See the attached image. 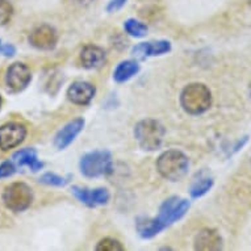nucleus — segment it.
Segmentation results:
<instances>
[{
    "instance_id": "obj_1",
    "label": "nucleus",
    "mask_w": 251,
    "mask_h": 251,
    "mask_svg": "<svg viewBox=\"0 0 251 251\" xmlns=\"http://www.w3.org/2000/svg\"><path fill=\"white\" fill-rule=\"evenodd\" d=\"M180 105L190 115H201L212 105L209 88L202 83H192L187 86L180 94Z\"/></svg>"
},
{
    "instance_id": "obj_2",
    "label": "nucleus",
    "mask_w": 251,
    "mask_h": 251,
    "mask_svg": "<svg viewBox=\"0 0 251 251\" xmlns=\"http://www.w3.org/2000/svg\"><path fill=\"white\" fill-rule=\"evenodd\" d=\"M190 169L188 156L179 150H167L159 155L156 170L162 176L170 181H179L187 175Z\"/></svg>"
},
{
    "instance_id": "obj_3",
    "label": "nucleus",
    "mask_w": 251,
    "mask_h": 251,
    "mask_svg": "<svg viewBox=\"0 0 251 251\" xmlns=\"http://www.w3.org/2000/svg\"><path fill=\"white\" fill-rule=\"evenodd\" d=\"M166 130L159 121L152 119L142 120L134 128V137L137 142L146 151H155L163 144Z\"/></svg>"
},
{
    "instance_id": "obj_4",
    "label": "nucleus",
    "mask_w": 251,
    "mask_h": 251,
    "mask_svg": "<svg viewBox=\"0 0 251 251\" xmlns=\"http://www.w3.org/2000/svg\"><path fill=\"white\" fill-rule=\"evenodd\" d=\"M79 169L86 177L107 176L113 171L111 152L107 150L87 152L80 158Z\"/></svg>"
},
{
    "instance_id": "obj_5",
    "label": "nucleus",
    "mask_w": 251,
    "mask_h": 251,
    "mask_svg": "<svg viewBox=\"0 0 251 251\" xmlns=\"http://www.w3.org/2000/svg\"><path fill=\"white\" fill-rule=\"evenodd\" d=\"M3 202L7 209L12 212H24L33 202V191L23 181L7 185L3 192Z\"/></svg>"
},
{
    "instance_id": "obj_6",
    "label": "nucleus",
    "mask_w": 251,
    "mask_h": 251,
    "mask_svg": "<svg viewBox=\"0 0 251 251\" xmlns=\"http://www.w3.org/2000/svg\"><path fill=\"white\" fill-rule=\"evenodd\" d=\"M188 209H190L188 200L177 198V196H171L163 201L159 208V213L155 218L156 221L161 224V226L166 229L184 217Z\"/></svg>"
},
{
    "instance_id": "obj_7",
    "label": "nucleus",
    "mask_w": 251,
    "mask_h": 251,
    "mask_svg": "<svg viewBox=\"0 0 251 251\" xmlns=\"http://www.w3.org/2000/svg\"><path fill=\"white\" fill-rule=\"evenodd\" d=\"M32 80V73L25 63L15 62L7 69L5 73V86L11 94H19L29 86Z\"/></svg>"
},
{
    "instance_id": "obj_8",
    "label": "nucleus",
    "mask_w": 251,
    "mask_h": 251,
    "mask_svg": "<svg viewBox=\"0 0 251 251\" xmlns=\"http://www.w3.org/2000/svg\"><path fill=\"white\" fill-rule=\"evenodd\" d=\"M26 137V128L20 123H7L0 126V149L8 151L23 144Z\"/></svg>"
},
{
    "instance_id": "obj_9",
    "label": "nucleus",
    "mask_w": 251,
    "mask_h": 251,
    "mask_svg": "<svg viewBox=\"0 0 251 251\" xmlns=\"http://www.w3.org/2000/svg\"><path fill=\"white\" fill-rule=\"evenodd\" d=\"M58 42L57 30L51 25L42 24L29 34V44L38 50H51Z\"/></svg>"
},
{
    "instance_id": "obj_10",
    "label": "nucleus",
    "mask_w": 251,
    "mask_h": 251,
    "mask_svg": "<svg viewBox=\"0 0 251 251\" xmlns=\"http://www.w3.org/2000/svg\"><path fill=\"white\" fill-rule=\"evenodd\" d=\"M73 195L78 199L79 201L90 208H95L99 205H105L109 201L111 195L105 188H95V190H88L84 187L75 185L71 190Z\"/></svg>"
},
{
    "instance_id": "obj_11",
    "label": "nucleus",
    "mask_w": 251,
    "mask_h": 251,
    "mask_svg": "<svg viewBox=\"0 0 251 251\" xmlns=\"http://www.w3.org/2000/svg\"><path fill=\"white\" fill-rule=\"evenodd\" d=\"M84 124H86L84 119L82 117H78V119H74L70 123H67L54 137V146L58 150H65L67 146H70L75 138L80 134L84 128Z\"/></svg>"
},
{
    "instance_id": "obj_12",
    "label": "nucleus",
    "mask_w": 251,
    "mask_h": 251,
    "mask_svg": "<svg viewBox=\"0 0 251 251\" xmlns=\"http://www.w3.org/2000/svg\"><path fill=\"white\" fill-rule=\"evenodd\" d=\"M96 94L94 84L88 82L78 80L74 82L67 90V99L75 105H88Z\"/></svg>"
},
{
    "instance_id": "obj_13",
    "label": "nucleus",
    "mask_w": 251,
    "mask_h": 251,
    "mask_svg": "<svg viewBox=\"0 0 251 251\" xmlns=\"http://www.w3.org/2000/svg\"><path fill=\"white\" fill-rule=\"evenodd\" d=\"M171 50V42L166 40H158L151 42H141L132 49V54L137 59H146L149 57L163 55Z\"/></svg>"
},
{
    "instance_id": "obj_14",
    "label": "nucleus",
    "mask_w": 251,
    "mask_h": 251,
    "mask_svg": "<svg viewBox=\"0 0 251 251\" xmlns=\"http://www.w3.org/2000/svg\"><path fill=\"white\" fill-rule=\"evenodd\" d=\"M195 249L200 251L221 250L223 238L214 229H202L195 237Z\"/></svg>"
},
{
    "instance_id": "obj_15",
    "label": "nucleus",
    "mask_w": 251,
    "mask_h": 251,
    "mask_svg": "<svg viewBox=\"0 0 251 251\" xmlns=\"http://www.w3.org/2000/svg\"><path fill=\"white\" fill-rule=\"evenodd\" d=\"M107 61V54L104 49L96 45H87L83 48L80 51V62L83 67H86L88 70L92 69H99Z\"/></svg>"
},
{
    "instance_id": "obj_16",
    "label": "nucleus",
    "mask_w": 251,
    "mask_h": 251,
    "mask_svg": "<svg viewBox=\"0 0 251 251\" xmlns=\"http://www.w3.org/2000/svg\"><path fill=\"white\" fill-rule=\"evenodd\" d=\"M13 162L17 166H28L32 171H40L44 167V163L38 161L37 151L34 149H23L20 151H16L12 156Z\"/></svg>"
},
{
    "instance_id": "obj_17",
    "label": "nucleus",
    "mask_w": 251,
    "mask_h": 251,
    "mask_svg": "<svg viewBox=\"0 0 251 251\" xmlns=\"http://www.w3.org/2000/svg\"><path fill=\"white\" fill-rule=\"evenodd\" d=\"M136 230L144 239H150L162 233L165 229L156 221L155 217H138L136 221Z\"/></svg>"
},
{
    "instance_id": "obj_18",
    "label": "nucleus",
    "mask_w": 251,
    "mask_h": 251,
    "mask_svg": "<svg viewBox=\"0 0 251 251\" xmlns=\"http://www.w3.org/2000/svg\"><path fill=\"white\" fill-rule=\"evenodd\" d=\"M140 71V65L134 59H126V61L120 62L113 73V79L117 83L128 82L134 75L138 74Z\"/></svg>"
},
{
    "instance_id": "obj_19",
    "label": "nucleus",
    "mask_w": 251,
    "mask_h": 251,
    "mask_svg": "<svg viewBox=\"0 0 251 251\" xmlns=\"http://www.w3.org/2000/svg\"><path fill=\"white\" fill-rule=\"evenodd\" d=\"M213 177H210L209 175H206L205 171H202L198 175V177L192 181L190 188V194L194 199H199L208 194L210 188L213 187Z\"/></svg>"
},
{
    "instance_id": "obj_20",
    "label": "nucleus",
    "mask_w": 251,
    "mask_h": 251,
    "mask_svg": "<svg viewBox=\"0 0 251 251\" xmlns=\"http://www.w3.org/2000/svg\"><path fill=\"white\" fill-rule=\"evenodd\" d=\"M124 29L125 32L132 36V37L141 38L145 37L148 34V25L144 24L142 21H138L136 19H128V20L124 23Z\"/></svg>"
},
{
    "instance_id": "obj_21",
    "label": "nucleus",
    "mask_w": 251,
    "mask_h": 251,
    "mask_svg": "<svg viewBox=\"0 0 251 251\" xmlns=\"http://www.w3.org/2000/svg\"><path fill=\"white\" fill-rule=\"evenodd\" d=\"M38 181L45 185H51V187H65V185L69 183V179H67V177L59 176L57 174L46 173L40 177V180Z\"/></svg>"
},
{
    "instance_id": "obj_22",
    "label": "nucleus",
    "mask_w": 251,
    "mask_h": 251,
    "mask_svg": "<svg viewBox=\"0 0 251 251\" xmlns=\"http://www.w3.org/2000/svg\"><path fill=\"white\" fill-rule=\"evenodd\" d=\"M96 250L98 251H123L124 246L119 242V241H117V239L104 238L98 243Z\"/></svg>"
},
{
    "instance_id": "obj_23",
    "label": "nucleus",
    "mask_w": 251,
    "mask_h": 251,
    "mask_svg": "<svg viewBox=\"0 0 251 251\" xmlns=\"http://www.w3.org/2000/svg\"><path fill=\"white\" fill-rule=\"evenodd\" d=\"M13 15V7L9 0H0V25L9 23Z\"/></svg>"
},
{
    "instance_id": "obj_24",
    "label": "nucleus",
    "mask_w": 251,
    "mask_h": 251,
    "mask_svg": "<svg viewBox=\"0 0 251 251\" xmlns=\"http://www.w3.org/2000/svg\"><path fill=\"white\" fill-rule=\"evenodd\" d=\"M15 173H16V167L12 162L7 161L0 165V179H7V177L12 176Z\"/></svg>"
},
{
    "instance_id": "obj_25",
    "label": "nucleus",
    "mask_w": 251,
    "mask_h": 251,
    "mask_svg": "<svg viewBox=\"0 0 251 251\" xmlns=\"http://www.w3.org/2000/svg\"><path fill=\"white\" fill-rule=\"evenodd\" d=\"M128 0H111L109 4L107 5V11L108 12H117L119 9H121L125 5Z\"/></svg>"
},
{
    "instance_id": "obj_26",
    "label": "nucleus",
    "mask_w": 251,
    "mask_h": 251,
    "mask_svg": "<svg viewBox=\"0 0 251 251\" xmlns=\"http://www.w3.org/2000/svg\"><path fill=\"white\" fill-rule=\"evenodd\" d=\"M1 53L4 54L5 57H13L16 54V48L12 45V44H5L3 48H1Z\"/></svg>"
},
{
    "instance_id": "obj_27",
    "label": "nucleus",
    "mask_w": 251,
    "mask_h": 251,
    "mask_svg": "<svg viewBox=\"0 0 251 251\" xmlns=\"http://www.w3.org/2000/svg\"><path fill=\"white\" fill-rule=\"evenodd\" d=\"M247 140H249V137H243V138H241V140L237 141V144H235L234 146L231 148V150H230V152H229V154H230V155H233L234 152L239 151V150H241V149H242L243 146L246 145Z\"/></svg>"
},
{
    "instance_id": "obj_28",
    "label": "nucleus",
    "mask_w": 251,
    "mask_h": 251,
    "mask_svg": "<svg viewBox=\"0 0 251 251\" xmlns=\"http://www.w3.org/2000/svg\"><path fill=\"white\" fill-rule=\"evenodd\" d=\"M74 1H76L78 4H90V3L95 1V0H74Z\"/></svg>"
},
{
    "instance_id": "obj_29",
    "label": "nucleus",
    "mask_w": 251,
    "mask_h": 251,
    "mask_svg": "<svg viewBox=\"0 0 251 251\" xmlns=\"http://www.w3.org/2000/svg\"><path fill=\"white\" fill-rule=\"evenodd\" d=\"M1 103H3V99H1V95H0V108H1Z\"/></svg>"
},
{
    "instance_id": "obj_30",
    "label": "nucleus",
    "mask_w": 251,
    "mask_h": 251,
    "mask_svg": "<svg viewBox=\"0 0 251 251\" xmlns=\"http://www.w3.org/2000/svg\"><path fill=\"white\" fill-rule=\"evenodd\" d=\"M250 95H251V86H250Z\"/></svg>"
},
{
    "instance_id": "obj_31",
    "label": "nucleus",
    "mask_w": 251,
    "mask_h": 251,
    "mask_svg": "<svg viewBox=\"0 0 251 251\" xmlns=\"http://www.w3.org/2000/svg\"><path fill=\"white\" fill-rule=\"evenodd\" d=\"M0 50H1V45H0Z\"/></svg>"
},
{
    "instance_id": "obj_32",
    "label": "nucleus",
    "mask_w": 251,
    "mask_h": 251,
    "mask_svg": "<svg viewBox=\"0 0 251 251\" xmlns=\"http://www.w3.org/2000/svg\"><path fill=\"white\" fill-rule=\"evenodd\" d=\"M250 3H251V0H250Z\"/></svg>"
}]
</instances>
